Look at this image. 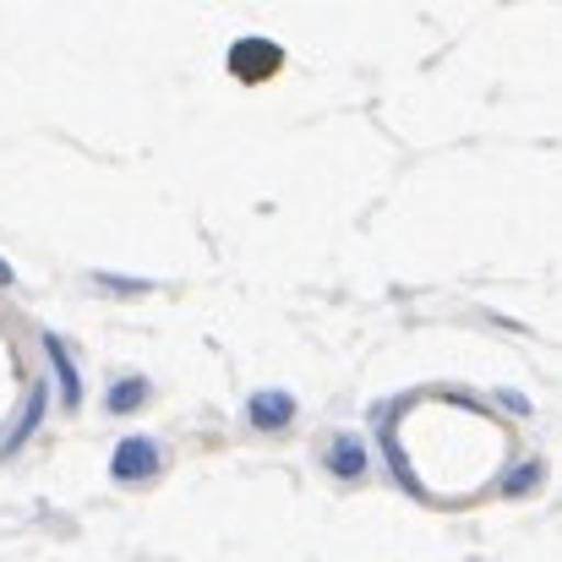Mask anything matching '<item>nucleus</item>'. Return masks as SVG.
<instances>
[{
  "label": "nucleus",
  "instance_id": "1",
  "mask_svg": "<svg viewBox=\"0 0 562 562\" xmlns=\"http://www.w3.org/2000/svg\"><path fill=\"white\" fill-rule=\"evenodd\" d=\"M165 470V459H159V442L154 437H126L115 453H110V475L121 481V486H143V481H154Z\"/></svg>",
  "mask_w": 562,
  "mask_h": 562
},
{
  "label": "nucleus",
  "instance_id": "2",
  "mask_svg": "<svg viewBox=\"0 0 562 562\" xmlns=\"http://www.w3.org/2000/svg\"><path fill=\"white\" fill-rule=\"evenodd\" d=\"M246 415H251L257 431H284V426L295 420V398H290L284 387H268V393H251Z\"/></svg>",
  "mask_w": 562,
  "mask_h": 562
},
{
  "label": "nucleus",
  "instance_id": "3",
  "mask_svg": "<svg viewBox=\"0 0 562 562\" xmlns=\"http://www.w3.org/2000/svg\"><path fill=\"white\" fill-rule=\"evenodd\" d=\"M328 470H334L339 481H361V475H367V442H361L356 431H334V437H328Z\"/></svg>",
  "mask_w": 562,
  "mask_h": 562
},
{
  "label": "nucleus",
  "instance_id": "4",
  "mask_svg": "<svg viewBox=\"0 0 562 562\" xmlns=\"http://www.w3.org/2000/svg\"><path fill=\"white\" fill-rule=\"evenodd\" d=\"M229 66H235L240 77H251V71H273V66H279V44H273V38H240L235 55H229Z\"/></svg>",
  "mask_w": 562,
  "mask_h": 562
},
{
  "label": "nucleus",
  "instance_id": "5",
  "mask_svg": "<svg viewBox=\"0 0 562 562\" xmlns=\"http://www.w3.org/2000/svg\"><path fill=\"white\" fill-rule=\"evenodd\" d=\"M44 350H49V367H55V376H60V393H66V404H77V398H82V376H77V367H71L66 345H60L55 334H44Z\"/></svg>",
  "mask_w": 562,
  "mask_h": 562
},
{
  "label": "nucleus",
  "instance_id": "6",
  "mask_svg": "<svg viewBox=\"0 0 562 562\" xmlns=\"http://www.w3.org/2000/svg\"><path fill=\"white\" fill-rule=\"evenodd\" d=\"M143 393H148V382H143V376L115 382V387H110V409H115V415H121V409H137V404H143Z\"/></svg>",
  "mask_w": 562,
  "mask_h": 562
},
{
  "label": "nucleus",
  "instance_id": "7",
  "mask_svg": "<svg viewBox=\"0 0 562 562\" xmlns=\"http://www.w3.org/2000/svg\"><path fill=\"white\" fill-rule=\"evenodd\" d=\"M38 420H44V382L33 387V398H27V409H22V420H16V431H11V442H22V437H27V431H33Z\"/></svg>",
  "mask_w": 562,
  "mask_h": 562
},
{
  "label": "nucleus",
  "instance_id": "8",
  "mask_svg": "<svg viewBox=\"0 0 562 562\" xmlns=\"http://www.w3.org/2000/svg\"><path fill=\"white\" fill-rule=\"evenodd\" d=\"M93 284H99V290H126V295H143V290H148L143 279H110V273H99Z\"/></svg>",
  "mask_w": 562,
  "mask_h": 562
},
{
  "label": "nucleus",
  "instance_id": "9",
  "mask_svg": "<svg viewBox=\"0 0 562 562\" xmlns=\"http://www.w3.org/2000/svg\"><path fill=\"white\" fill-rule=\"evenodd\" d=\"M530 481H541V464H536V459H530L525 470H514V475H508V492H530Z\"/></svg>",
  "mask_w": 562,
  "mask_h": 562
},
{
  "label": "nucleus",
  "instance_id": "10",
  "mask_svg": "<svg viewBox=\"0 0 562 562\" xmlns=\"http://www.w3.org/2000/svg\"><path fill=\"white\" fill-rule=\"evenodd\" d=\"M11 279H16V273H11V262L0 257V284H11Z\"/></svg>",
  "mask_w": 562,
  "mask_h": 562
}]
</instances>
